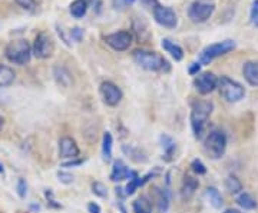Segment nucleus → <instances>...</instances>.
Listing matches in <instances>:
<instances>
[{
    "mask_svg": "<svg viewBox=\"0 0 258 213\" xmlns=\"http://www.w3.org/2000/svg\"><path fill=\"white\" fill-rule=\"evenodd\" d=\"M214 111V103L210 100H197L192 103L191 111V128H192L194 136L197 139L203 138L204 130L207 126V122Z\"/></svg>",
    "mask_w": 258,
    "mask_h": 213,
    "instance_id": "f257e3e1",
    "label": "nucleus"
},
{
    "mask_svg": "<svg viewBox=\"0 0 258 213\" xmlns=\"http://www.w3.org/2000/svg\"><path fill=\"white\" fill-rule=\"evenodd\" d=\"M134 60L142 69L149 72H164L169 70V63L165 60L164 56H161L157 52H149V50H135L134 52Z\"/></svg>",
    "mask_w": 258,
    "mask_h": 213,
    "instance_id": "f03ea898",
    "label": "nucleus"
},
{
    "mask_svg": "<svg viewBox=\"0 0 258 213\" xmlns=\"http://www.w3.org/2000/svg\"><path fill=\"white\" fill-rule=\"evenodd\" d=\"M5 55L12 63L23 66L29 63V60L32 57V47L29 45L28 40L16 39V40H12L9 45L6 46Z\"/></svg>",
    "mask_w": 258,
    "mask_h": 213,
    "instance_id": "7ed1b4c3",
    "label": "nucleus"
},
{
    "mask_svg": "<svg viewBox=\"0 0 258 213\" xmlns=\"http://www.w3.org/2000/svg\"><path fill=\"white\" fill-rule=\"evenodd\" d=\"M205 153L211 159H220L227 149V136L222 130H211L204 140Z\"/></svg>",
    "mask_w": 258,
    "mask_h": 213,
    "instance_id": "20e7f679",
    "label": "nucleus"
},
{
    "mask_svg": "<svg viewBox=\"0 0 258 213\" xmlns=\"http://www.w3.org/2000/svg\"><path fill=\"white\" fill-rule=\"evenodd\" d=\"M237 46V43L234 40H222V42H218V43H214V45H210L204 49L200 55V63L201 65H208L211 63L214 59L220 57V56L227 55L232 52Z\"/></svg>",
    "mask_w": 258,
    "mask_h": 213,
    "instance_id": "39448f33",
    "label": "nucleus"
},
{
    "mask_svg": "<svg viewBox=\"0 0 258 213\" xmlns=\"http://www.w3.org/2000/svg\"><path fill=\"white\" fill-rule=\"evenodd\" d=\"M217 87H218L222 97L228 102H240L241 99L245 96V89L242 87V84L227 77V76H221L218 79Z\"/></svg>",
    "mask_w": 258,
    "mask_h": 213,
    "instance_id": "423d86ee",
    "label": "nucleus"
},
{
    "mask_svg": "<svg viewBox=\"0 0 258 213\" xmlns=\"http://www.w3.org/2000/svg\"><path fill=\"white\" fill-rule=\"evenodd\" d=\"M55 52V42L52 36L46 33V32H42L39 33L35 39V43L32 47V53L35 55L37 59H49L50 56L53 55Z\"/></svg>",
    "mask_w": 258,
    "mask_h": 213,
    "instance_id": "0eeeda50",
    "label": "nucleus"
},
{
    "mask_svg": "<svg viewBox=\"0 0 258 213\" xmlns=\"http://www.w3.org/2000/svg\"><path fill=\"white\" fill-rule=\"evenodd\" d=\"M103 42L116 52H125L132 45L134 36L128 30H118V32L109 33V35H105Z\"/></svg>",
    "mask_w": 258,
    "mask_h": 213,
    "instance_id": "6e6552de",
    "label": "nucleus"
},
{
    "mask_svg": "<svg viewBox=\"0 0 258 213\" xmlns=\"http://www.w3.org/2000/svg\"><path fill=\"white\" fill-rule=\"evenodd\" d=\"M215 10V5L212 2H205V0H198L194 2L188 9V16L194 23H204L211 18L212 13Z\"/></svg>",
    "mask_w": 258,
    "mask_h": 213,
    "instance_id": "1a4fd4ad",
    "label": "nucleus"
},
{
    "mask_svg": "<svg viewBox=\"0 0 258 213\" xmlns=\"http://www.w3.org/2000/svg\"><path fill=\"white\" fill-rule=\"evenodd\" d=\"M154 19L159 26L166 29H175L178 25V18L176 13L168 6H162L155 3L154 6Z\"/></svg>",
    "mask_w": 258,
    "mask_h": 213,
    "instance_id": "9d476101",
    "label": "nucleus"
},
{
    "mask_svg": "<svg viewBox=\"0 0 258 213\" xmlns=\"http://www.w3.org/2000/svg\"><path fill=\"white\" fill-rule=\"evenodd\" d=\"M194 86L201 94H210L214 92L218 86V77L212 72H204V73L197 74L195 80H194Z\"/></svg>",
    "mask_w": 258,
    "mask_h": 213,
    "instance_id": "9b49d317",
    "label": "nucleus"
},
{
    "mask_svg": "<svg viewBox=\"0 0 258 213\" xmlns=\"http://www.w3.org/2000/svg\"><path fill=\"white\" fill-rule=\"evenodd\" d=\"M99 92H101L103 102L106 103L108 106H112V108L118 106L120 100H122V97H123L122 90L113 82H103V83H101Z\"/></svg>",
    "mask_w": 258,
    "mask_h": 213,
    "instance_id": "f8f14e48",
    "label": "nucleus"
},
{
    "mask_svg": "<svg viewBox=\"0 0 258 213\" xmlns=\"http://www.w3.org/2000/svg\"><path fill=\"white\" fill-rule=\"evenodd\" d=\"M59 156L63 159H76L79 156V148L72 138L63 136L59 140Z\"/></svg>",
    "mask_w": 258,
    "mask_h": 213,
    "instance_id": "ddd939ff",
    "label": "nucleus"
},
{
    "mask_svg": "<svg viewBox=\"0 0 258 213\" xmlns=\"http://www.w3.org/2000/svg\"><path fill=\"white\" fill-rule=\"evenodd\" d=\"M132 176V170L126 166V163L123 160H115L113 162V167H112L111 172V180L112 182H122L125 179Z\"/></svg>",
    "mask_w": 258,
    "mask_h": 213,
    "instance_id": "4468645a",
    "label": "nucleus"
},
{
    "mask_svg": "<svg viewBox=\"0 0 258 213\" xmlns=\"http://www.w3.org/2000/svg\"><path fill=\"white\" fill-rule=\"evenodd\" d=\"M242 74L247 83L257 87L258 86V62H247L242 66Z\"/></svg>",
    "mask_w": 258,
    "mask_h": 213,
    "instance_id": "2eb2a0df",
    "label": "nucleus"
},
{
    "mask_svg": "<svg viewBox=\"0 0 258 213\" xmlns=\"http://www.w3.org/2000/svg\"><path fill=\"white\" fill-rule=\"evenodd\" d=\"M161 46H162V49L165 50L166 53H169V55L172 56L176 62H179V60L184 59V50H182V47L179 46L178 43H175L174 40H171V39H162Z\"/></svg>",
    "mask_w": 258,
    "mask_h": 213,
    "instance_id": "dca6fc26",
    "label": "nucleus"
},
{
    "mask_svg": "<svg viewBox=\"0 0 258 213\" xmlns=\"http://www.w3.org/2000/svg\"><path fill=\"white\" fill-rule=\"evenodd\" d=\"M53 76H55L56 82L60 86H63V87H71V84L74 83L69 70L66 67H63V66H56L55 70H53Z\"/></svg>",
    "mask_w": 258,
    "mask_h": 213,
    "instance_id": "f3484780",
    "label": "nucleus"
},
{
    "mask_svg": "<svg viewBox=\"0 0 258 213\" xmlns=\"http://www.w3.org/2000/svg\"><path fill=\"white\" fill-rule=\"evenodd\" d=\"M15 79H16V73L12 67L6 65H0V89L12 86Z\"/></svg>",
    "mask_w": 258,
    "mask_h": 213,
    "instance_id": "a211bd4d",
    "label": "nucleus"
},
{
    "mask_svg": "<svg viewBox=\"0 0 258 213\" xmlns=\"http://www.w3.org/2000/svg\"><path fill=\"white\" fill-rule=\"evenodd\" d=\"M88 8H89L88 0H74L69 6V12L75 19H81L86 15Z\"/></svg>",
    "mask_w": 258,
    "mask_h": 213,
    "instance_id": "6ab92c4d",
    "label": "nucleus"
},
{
    "mask_svg": "<svg viewBox=\"0 0 258 213\" xmlns=\"http://www.w3.org/2000/svg\"><path fill=\"white\" fill-rule=\"evenodd\" d=\"M154 176V175H148L145 177H139L138 173L137 172H132V179H131V182L126 186V189H125V195H134L135 193V190L138 189L139 186H144L145 185V182L148 180V177Z\"/></svg>",
    "mask_w": 258,
    "mask_h": 213,
    "instance_id": "aec40b11",
    "label": "nucleus"
},
{
    "mask_svg": "<svg viewBox=\"0 0 258 213\" xmlns=\"http://www.w3.org/2000/svg\"><path fill=\"white\" fill-rule=\"evenodd\" d=\"M154 197H155V202H157L158 210L161 213L166 212L168 206H169V197H168V193L164 192L162 189L159 187H154Z\"/></svg>",
    "mask_w": 258,
    "mask_h": 213,
    "instance_id": "412c9836",
    "label": "nucleus"
},
{
    "mask_svg": "<svg viewBox=\"0 0 258 213\" xmlns=\"http://www.w3.org/2000/svg\"><path fill=\"white\" fill-rule=\"evenodd\" d=\"M237 203L240 204L244 210H254L257 209V200L249 195V193H240L237 197Z\"/></svg>",
    "mask_w": 258,
    "mask_h": 213,
    "instance_id": "4be33fe9",
    "label": "nucleus"
},
{
    "mask_svg": "<svg viewBox=\"0 0 258 213\" xmlns=\"http://www.w3.org/2000/svg\"><path fill=\"white\" fill-rule=\"evenodd\" d=\"M198 186H200V183H198L197 179H194L191 176H185L184 183H182V195H184V197L189 199L195 193V190L198 189Z\"/></svg>",
    "mask_w": 258,
    "mask_h": 213,
    "instance_id": "5701e85b",
    "label": "nucleus"
},
{
    "mask_svg": "<svg viewBox=\"0 0 258 213\" xmlns=\"http://www.w3.org/2000/svg\"><path fill=\"white\" fill-rule=\"evenodd\" d=\"M112 143H113L112 135L109 132H106L103 135V139H102V155H103V159L106 162H109L112 159Z\"/></svg>",
    "mask_w": 258,
    "mask_h": 213,
    "instance_id": "b1692460",
    "label": "nucleus"
},
{
    "mask_svg": "<svg viewBox=\"0 0 258 213\" xmlns=\"http://www.w3.org/2000/svg\"><path fill=\"white\" fill-rule=\"evenodd\" d=\"M205 195H207V197H208V200H210V203H211L212 207H215V209H221L222 196L221 193L215 189V187H207Z\"/></svg>",
    "mask_w": 258,
    "mask_h": 213,
    "instance_id": "393cba45",
    "label": "nucleus"
},
{
    "mask_svg": "<svg viewBox=\"0 0 258 213\" xmlns=\"http://www.w3.org/2000/svg\"><path fill=\"white\" fill-rule=\"evenodd\" d=\"M134 212L135 213H152V203L147 196L139 197L134 202Z\"/></svg>",
    "mask_w": 258,
    "mask_h": 213,
    "instance_id": "a878e982",
    "label": "nucleus"
},
{
    "mask_svg": "<svg viewBox=\"0 0 258 213\" xmlns=\"http://www.w3.org/2000/svg\"><path fill=\"white\" fill-rule=\"evenodd\" d=\"M225 187H227V190L232 193V195H235V193H240L241 189H242V183H241V180L237 176H234V175H230V176L225 179Z\"/></svg>",
    "mask_w": 258,
    "mask_h": 213,
    "instance_id": "bb28decb",
    "label": "nucleus"
},
{
    "mask_svg": "<svg viewBox=\"0 0 258 213\" xmlns=\"http://www.w3.org/2000/svg\"><path fill=\"white\" fill-rule=\"evenodd\" d=\"M161 142H162V146L165 148L166 150V156H171L172 155V152L175 150V143H174V140L171 139L169 136H161Z\"/></svg>",
    "mask_w": 258,
    "mask_h": 213,
    "instance_id": "cd10ccee",
    "label": "nucleus"
},
{
    "mask_svg": "<svg viewBox=\"0 0 258 213\" xmlns=\"http://www.w3.org/2000/svg\"><path fill=\"white\" fill-rule=\"evenodd\" d=\"M191 167H192V170L197 175H205L207 173V167H205V165L200 159H194L192 163H191Z\"/></svg>",
    "mask_w": 258,
    "mask_h": 213,
    "instance_id": "c85d7f7f",
    "label": "nucleus"
},
{
    "mask_svg": "<svg viewBox=\"0 0 258 213\" xmlns=\"http://www.w3.org/2000/svg\"><path fill=\"white\" fill-rule=\"evenodd\" d=\"M16 3L22 9L28 10V12H35L36 10V2L35 0H16Z\"/></svg>",
    "mask_w": 258,
    "mask_h": 213,
    "instance_id": "c756f323",
    "label": "nucleus"
},
{
    "mask_svg": "<svg viewBox=\"0 0 258 213\" xmlns=\"http://www.w3.org/2000/svg\"><path fill=\"white\" fill-rule=\"evenodd\" d=\"M16 190H18V195L22 199L26 197V195H28V183H26L25 179H19L18 185H16Z\"/></svg>",
    "mask_w": 258,
    "mask_h": 213,
    "instance_id": "7c9ffc66",
    "label": "nucleus"
},
{
    "mask_svg": "<svg viewBox=\"0 0 258 213\" xmlns=\"http://www.w3.org/2000/svg\"><path fill=\"white\" fill-rule=\"evenodd\" d=\"M92 189H93V193L98 196H101V197H105V196H108V190H106V187L103 183L101 182H95L92 185Z\"/></svg>",
    "mask_w": 258,
    "mask_h": 213,
    "instance_id": "2f4dec72",
    "label": "nucleus"
},
{
    "mask_svg": "<svg viewBox=\"0 0 258 213\" xmlns=\"http://www.w3.org/2000/svg\"><path fill=\"white\" fill-rule=\"evenodd\" d=\"M249 18H251V23L258 28V0H254V2H252Z\"/></svg>",
    "mask_w": 258,
    "mask_h": 213,
    "instance_id": "473e14b6",
    "label": "nucleus"
},
{
    "mask_svg": "<svg viewBox=\"0 0 258 213\" xmlns=\"http://www.w3.org/2000/svg\"><path fill=\"white\" fill-rule=\"evenodd\" d=\"M57 177H59V180L62 183H64V185H69V183L74 182V175L69 173V172H57Z\"/></svg>",
    "mask_w": 258,
    "mask_h": 213,
    "instance_id": "72a5a7b5",
    "label": "nucleus"
},
{
    "mask_svg": "<svg viewBox=\"0 0 258 213\" xmlns=\"http://www.w3.org/2000/svg\"><path fill=\"white\" fill-rule=\"evenodd\" d=\"M71 37L75 42H81L83 37V30L81 28H75L71 30Z\"/></svg>",
    "mask_w": 258,
    "mask_h": 213,
    "instance_id": "f704fd0d",
    "label": "nucleus"
},
{
    "mask_svg": "<svg viewBox=\"0 0 258 213\" xmlns=\"http://www.w3.org/2000/svg\"><path fill=\"white\" fill-rule=\"evenodd\" d=\"M200 70H201V63H200V62H194V63H191L189 69H188L189 74H198L200 73Z\"/></svg>",
    "mask_w": 258,
    "mask_h": 213,
    "instance_id": "c9c22d12",
    "label": "nucleus"
},
{
    "mask_svg": "<svg viewBox=\"0 0 258 213\" xmlns=\"http://www.w3.org/2000/svg\"><path fill=\"white\" fill-rule=\"evenodd\" d=\"M88 212L89 213H101V206L95 202H91L88 204Z\"/></svg>",
    "mask_w": 258,
    "mask_h": 213,
    "instance_id": "e433bc0d",
    "label": "nucleus"
},
{
    "mask_svg": "<svg viewBox=\"0 0 258 213\" xmlns=\"http://www.w3.org/2000/svg\"><path fill=\"white\" fill-rule=\"evenodd\" d=\"M224 213H241L240 210H237V209H227Z\"/></svg>",
    "mask_w": 258,
    "mask_h": 213,
    "instance_id": "4c0bfd02",
    "label": "nucleus"
},
{
    "mask_svg": "<svg viewBox=\"0 0 258 213\" xmlns=\"http://www.w3.org/2000/svg\"><path fill=\"white\" fill-rule=\"evenodd\" d=\"M3 125H5V119H3V116L0 115V130L3 129Z\"/></svg>",
    "mask_w": 258,
    "mask_h": 213,
    "instance_id": "58836bf2",
    "label": "nucleus"
},
{
    "mask_svg": "<svg viewBox=\"0 0 258 213\" xmlns=\"http://www.w3.org/2000/svg\"><path fill=\"white\" fill-rule=\"evenodd\" d=\"M5 173V167H3V165L0 163V175H3Z\"/></svg>",
    "mask_w": 258,
    "mask_h": 213,
    "instance_id": "ea45409f",
    "label": "nucleus"
},
{
    "mask_svg": "<svg viewBox=\"0 0 258 213\" xmlns=\"http://www.w3.org/2000/svg\"><path fill=\"white\" fill-rule=\"evenodd\" d=\"M125 2H126V3H134L135 0H125Z\"/></svg>",
    "mask_w": 258,
    "mask_h": 213,
    "instance_id": "a19ab883",
    "label": "nucleus"
}]
</instances>
